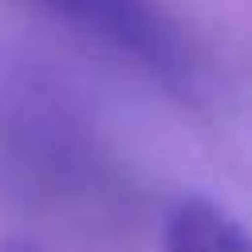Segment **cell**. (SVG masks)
<instances>
[{
	"mask_svg": "<svg viewBox=\"0 0 252 252\" xmlns=\"http://www.w3.org/2000/svg\"><path fill=\"white\" fill-rule=\"evenodd\" d=\"M91 43L130 59L161 83L193 79V51L161 0H32Z\"/></svg>",
	"mask_w": 252,
	"mask_h": 252,
	"instance_id": "cell-1",
	"label": "cell"
},
{
	"mask_svg": "<svg viewBox=\"0 0 252 252\" xmlns=\"http://www.w3.org/2000/svg\"><path fill=\"white\" fill-rule=\"evenodd\" d=\"M161 252H252L244 224L209 197H181L161 228Z\"/></svg>",
	"mask_w": 252,
	"mask_h": 252,
	"instance_id": "cell-2",
	"label": "cell"
},
{
	"mask_svg": "<svg viewBox=\"0 0 252 252\" xmlns=\"http://www.w3.org/2000/svg\"><path fill=\"white\" fill-rule=\"evenodd\" d=\"M0 252H35V248H28V244H0Z\"/></svg>",
	"mask_w": 252,
	"mask_h": 252,
	"instance_id": "cell-3",
	"label": "cell"
}]
</instances>
